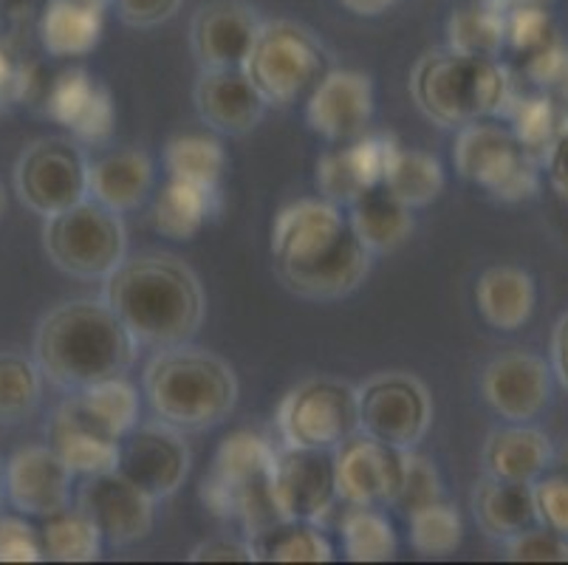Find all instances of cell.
Segmentation results:
<instances>
[{"instance_id": "1", "label": "cell", "mask_w": 568, "mask_h": 565, "mask_svg": "<svg viewBox=\"0 0 568 565\" xmlns=\"http://www.w3.org/2000/svg\"><path fill=\"white\" fill-rule=\"evenodd\" d=\"M371 258L348 212L325 199L283 206L272 226V263L283 286L297 297H348L368 278Z\"/></svg>"}, {"instance_id": "2", "label": "cell", "mask_w": 568, "mask_h": 565, "mask_svg": "<svg viewBox=\"0 0 568 565\" xmlns=\"http://www.w3.org/2000/svg\"><path fill=\"white\" fill-rule=\"evenodd\" d=\"M102 300L139 345L156 351L193 340L206 314L199 274L162 252L125 258L102 280Z\"/></svg>"}, {"instance_id": "3", "label": "cell", "mask_w": 568, "mask_h": 565, "mask_svg": "<svg viewBox=\"0 0 568 565\" xmlns=\"http://www.w3.org/2000/svg\"><path fill=\"white\" fill-rule=\"evenodd\" d=\"M139 342L105 300H71L40 320L34 362L63 391H85L116 380L136 362Z\"/></svg>"}, {"instance_id": "4", "label": "cell", "mask_w": 568, "mask_h": 565, "mask_svg": "<svg viewBox=\"0 0 568 565\" xmlns=\"http://www.w3.org/2000/svg\"><path fill=\"white\" fill-rule=\"evenodd\" d=\"M144 396L159 422L201 433L235 411L237 376L226 360L190 342L162 349L144 367Z\"/></svg>"}, {"instance_id": "5", "label": "cell", "mask_w": 568, "mask_h": 565, "mask_svg": "<svg viewBox=\"0 0 568 565\" xmlns=\"http://www.w3.org/2000/svg\"><path fill=\"white\" fill-rule=\"evenodd\" d=\"M513 85V71L498 57L464 54L450 46L427 51L410 74L413 102L442 128L500 117Z\"/></svg>"}, {"instance_id": "6", "label": "cell", "mask_w": 568, "mask_h": 565, "mask_svg": "<svg viewBox=\"0 0 568 565\" xmlns=\"http://www.w3.org/2000/svg\"><path fill=\"white\" fill-rule=\"evenodd\" d=\"M275 450L263 435L237 430L219 447L213 470L201 484V501L221 521H237L246 537L261 535L281 521L268 497V473Z\"/></svg>"}, {"instance_id": "7", "label": "cell", "mask_w": 568, "mask_h": 565, "mask_svg": "<svg viewBox=\"0 0 568 565\" xmlns=\"http://www.w3.org/2000/svg\"><path fill=\"white\" fill-rule=\"evenodd\" d=\"M244 71L268 105L288 108L312 93L332 71V57L306 26L294 20H263Z\"/></svg>"}, {"instance_id": "8", "label": "cell", "mask_w": 568, "mask_h": 565, "mask_svg": "<svg viewBox=\"0 0 568 565\" xmlns=\"http://www.w3.org/2000/svg\"><path fill=\"white\" fill-rule=\"evenodd\" d=\"M43 249L60 272L80 280H105L128 258L122 215L94 199L45 218Z\"/></svg>"}, {"instance_id": "9", "label": "cell", "mask_w": 568, "mask_h": 565, "mask_svg": "<svg viewBox=\"0 0 568 565\" xmlns=\"http://www.w3.org/2000/svg\"><path fill=\"white\" fill-rule=\"evenodd\" d=\"M453 164L462 179L478 184L498 201L531 199L544 170L509 124L487 119L458 128Z\"/></svg>"}, {"instance_id": "10", "label": "cell", "mask_w": 568, "mask_h": 565, "mask_svg": "<svg viewBox=\"0 0 568 565\" xmlns=\"http://www.w3.org/2000/svg\"><path fill=\"white\" fill-rule=\"evenodd\" d=\"M275 427L286 447L334 453L359 433V393L337 376H312L281 398Z\"/></svg>"}, {"instance_id": "11", "label": "cell", "mask_w": 568, "mask_h": 565, "mask_svg": "<svg viewBox=\"0 0 568 565\" xmlns=\"http://www.w3.org/2000/svg\"><path fill=\"white\" fill-rule=\"evenodd\" d=\"M359 433L396 450H416L433 424V396L407 371H382L356 387Z\"/></svg>"}, {"instance_id": "12", "label": "cell", "mask_w": 568, "mask_h": 565, "mask_svg": "<svg viewBox=\"0 0 568 565\" xmlns=\"http://www.w3.org/2000/svg\"><path fill=\"white\" fill-rule=\"evenodd\" d=\"M85 150L71 139L45 137L32 142L14 164V190L26 210L51 218L88 199Z\"/></svg>"}, {"instance_id": "13", "label": "cell", "mask_w": 568, "mask_h": 565, "mask_svg": "<svg viewBox=\"0 0 568 565\" xmlns=\"http://www.w3.org/2000/svg\"><path fill=\"white\" fill-rule=\"evenodd\" d=\"M268 497L281 521L323 523L339 501L332 450L281 444L268 473Z\"/></svg>"}, {"instance_id": "14", "label": "cell", "mask_w": 568, "mask_h": 565, "mask_svg": "<svg viewBox=\"0 0 568 565\" xmlns=\"http://www.w3.org/2000/svg\"><path fill=\"white\" fill-rule=\"evenodd\" d=\"M407 450L371 438L351 435L334 450L337 495L348 506H394L405 484Z\"/></svg>"}, {"instance_id": "15", "label": "cell", "mask_w": 568, "mask_h": 565, "mask_svg": "<svg viewBox=\"0 0 568 565\" xmlns=\"http://www.w3.org/2000/svg\"><path fill=\"white\" fill-rule=\"evenodd\" d=\"M116 470L153 501L175 495L190 475V447L184 433L159 418L136 424L122 438Z\"/></svg>"}, {"instance_id": "16", "label": "cell", "mask_w": 568, "mask_h": 565, "mask_svg": "<svg viewBox=\"0 0 568 565\" xmlns=\"http://www.w3.org/2000/svg\"><path fill=\"white\" fill-rule=\"evenodd\" d=\"M77 506L94 521L108 546H131L151 535L156 501L131 484L119 470H111L82 481Z\"/></svg>"}, {"instance_id": "17", "label": "cell", "mask_w": 568, "mask_h": 565, "mask_svg": "<svg viewBox=\"0 0 568 565\" xmlns=\"http://www.w3.org/2000/svg\"><path fill=\"white\" fill-rule=\"evenodd\" d=\"M551 362L531 351H509L489 362L481 373L487 404L509 424H529L551 402Z\"/></svg>"}, {"instance_id": "18", "label": "cell", "mask_w": 568, "mask_h": 565, "mask_svg": "<svg viewBox=\"0 0 568 565\" xmlns=\"http://www.w3.org/2000/svg\"><path fill=\"white\" fill-rule=\"evenodd\" d=\"M374 117V82L359 71L332 69L306 100V122L328 142L365 137Z\"/></svg>"}, {"instance_id": "19", "label": "cell", "mask_w": 568, "mask_h": 565, "mask_svg": "<svg viewBox=\"0 0 568 565\" xmlns=\"http://www.w3.org/2000/svg\"><path fill=\"white\" fill-rule=\"evenodd\" d=\"M261 23L244 0L204 3L190 26V43L201 69H244Z\"/></svg>"}, {"instance_id": "20", "label": "cell", "mask_w": 568, "mask_h": 565, "mask_svg": "<svg viewBox=\"0 0 568 565\" xmlns=\"http://www.w3.org/2000/svg\"><path fill=\"white\" fill-rule=\"evenodd\" d=\"M74 473L49 444H29L7 461V501L26 517H49L71 501Z\"/></svg>"}, {"instance_id": "21", "label": "cell", "mask_w": 568, "mask_h": 565, "mask_svg": "<svg viewBox=\"0 0 568 565\" xmlns=\"http://www.w3.org/2000/svg\"><path fill=\"white\" fill-rule=\"evenodd\" d=\"M49 447L69 464L74 475H100L111 473L119 466V450L122 438L102 427L85 404L80 393L65 398L49 418Z\"/></svg>"}, {"instance_id": "22", "label": "cell", "mask_w": 568, "mask_h": 565, "mask_svg": "<svg viewBox=\"0 0 568 565\" xmlns=\"http://www.w3.org/2000/svg\"><path fill=\"white\" fill-rule=\"evenodd\" d=\"M193 100L201 122L224 137L252 133L268 108L244 69H201Z\"/></svg>"}, {"instance_id": "23", "label": "cell", "mask_w": 568, "mask_h": 565, "mask_svg": "<svg viewBox=\"0 0 568 565\" xmlns=\"http://www.w3.org/2000/svg\"><path fill=\"white\" fill-rule=\"evenodd\" d=\"M45 111L82 142H105L113 131V102L108 88L82 69L57 74L45 91Z\"/></svg>"}, {"instance_id": "24", "label": "cell", "mask_w": 568, "mask_h": 565, "mask_svg": "<svg viewBox=\"0 0 568 565\" xmlns=\"http://www.w3.org/2000/svg\"><path fill=\"white\" fill-rule=\"evenodd\" d=\"M390 137H359L328 150L317 162L320 195L332 204L348 206L359 195L382 184Z\"/></svg>"}, {"instance_id": "25", "label": "cell", "mask_w": 568, "mask_h": 565, "mask_svg": "<svg viewBox=\"0 0 568 565\" xmlns=\"http://www.w3.org/2000/svg\"><path fill=\"white\" fill-rule=\"evenodd\" d=\"M156 168L144 150H113L91 162L88 170V199L125 215L139 210L153 193Z\"/></svg>"}, {"instance_id": "26", "label": "cell", "mask_w": 568, "mask_h": 565, "mask_svg": "<svg viewBox=\"0 0 568 565\" xmlns=\"http://www.w3.org/2000/svg\"><path fill=\"white\" fill-rule=\"evenodd\" d=\"M473 515L489 541L509 543L540 523L535 486L487 475L473 492Z\"/></svg>"}, {"instance_id": "27", "label": "cell", "mask_w": 568, "mask_h": 565, "mask_svg": "<svg viewBox=\"0 0 568 565\" xmlns=\"http://www.w3.org/2000/svg\"><path fill=\"white\" fill-rule=\"evenodd\" d=\"M549 435L529 424H509V427L493 430L484 444V473L500 481H520L535 484L551 464Z\"/></svg>"}, {"instance_id": "28", "label": "cell", "mask_w": 568, "mask_h": 565, "mask_svg": "<svg viewBox=\"0 0 568 565\" xmlns=\"http://www.w3.org/2000/svg\"><path fill=\"white\" fill-rule=\"evenodd\" d=\"M105 9L85 0H49L38 20V34L51 57H85L100 46Z\"/></svg>"}, {"instance_id": "29", "label": "cell", "mask_w": 568, "mask_h": 565, "mask_svg": "<svg viewBox=\"0 0 568 565\" xmlns=\"http://www.w3.org/2000/svg\"><path fill=\"white\" fill-rule=\"evenodd\" d=\"M475 303L493 329L518 331L535 314L537 286L535 278L518 266L487 269L475 286Z\"/></svg>"}, {"instance_id": "30", "label": "cell", "mask_w": 568, "mask_h": 565, "mask_svg": "<svg viewBox=\"0 0 568 565\" xmlns=\"http://www.w3.org/2000/svg\"><path fill=\"white\" fill-rule=\"evenodd\" d=\"M348 221L371 255H387L410 241L413 210L402 204L385 184L374 186L348 204Z\"/></svg>"}, {"instance_id": "31", "label": "cell", "mask_w": 568, "mask_h": 565, "mask_svg": "<svg viewBox=\"0 0 568 565\" xmlns=\"http://www.w3.org/2000/svg\"><path fill=\"white\" fill-rule=\"evenodd\" d=\"M500 117L509 119V128L518 133L520 142L529 148V153L540 164H544L551 144L568 131V102H560L555 97H549V93L540 91L518 93L515 85Z\"/></svg>"}, {"instance_id": "32", "label": "cell", "mask_w": 568, "mask_h": 565, "mask_svg": "<svg viewBox=\"0 0 568 565\" xmlns=\"http://www.w3.org/2000/svg\"><path fill=\"white\" fill-rule=\"evenodd\" d=\"M219 190L168 179L153 199V226L170 241H193L215 212Z\"/></svg>"}, {"instance_id": "33", "label": "cell", "mask_w": 568, "mask_h": 565, "mask_svg": "<svg viewBox=\"0 0 568 565\" xmlns=\"http://www.w3.org/2000/svg\"><path fill=\"white\" fill-rule=\"evenodd\" d=\"M382 184L410 210L427 206L444 193V170L438 159L422 150L402 148L399 142H390L387 150V164Z\"/></svg>"}, {"instance_id": "34", "label": "cell", "mask_w": 568, "mask_h": 565, "mask_svg": "<svg viewBox=\"0 0 568 565\" xmlns=\"http://www.w3.org/2000/svg\"><path fill=\"white\" fill-rule=\"evenodd\" d=\"M257 559L266 563H332L334 546L320 523L275 521L261 535L250 537Z\"/></svg>"}, {"instance_id": "35", "label": "cell", "mask_w": 568, "mask_h": 565, "mask_svg": "<svg viewBox=\"0 0 568 565\" xmlns=\"http://www.w3.org/2000/svg\"><path fill=\"white\" fill-rule=\"evenodd\" d=\"M506 3L509 0H473L456 9L447 23V46L464 54L500 57L506 49Z\"/></svg>"}, {"instance_id": "36", "label": "cell", "mask_w": 568, "mask_h": 565, "mask_svg": "<svg viewBox=\"0 0 568 565\" xmlns=\"http://www.w3.org/2000/svg\"><path fill=\"white\" fill-rule=\"evenodd\" d=\"M38 532L45 559H54V563H94V559L102 557L105 541H102L94 521L80 506H74V509L65 506V509L43 517V526Z\"/></svg>"}, {"instance_id": "37", "label": "cell", "mask_w": 568, "mask_h": 565, "mask_svg": "<svg viewBox=\"0 0 568 565\" xmlns=\"http://www.w3.org/2000/svg\"><path fill=\"white\" fill-rule=\"evenodd\" d=\"M343 552L351 563H387L399 552L394 523L376 506H351L339 521Z\"/></svg>"}, {"instance_id": "38", "label": "cell", "mask_w": 568, "mask_h": 565, "mask_svg": "<svg viewBox=\"0 0 568 565\" xmlns=\"http://www.w3.org/2000/svg\"><path fill=\"white\" fill-rule=\"evenodd\" d=\"M164 168L170 179H182L204 190H219L226 170V153L219 139L204 133H182L164 148Z\"/></svg>"}, {"instance_id": "39", "label": "cell", "mask_w": 568, "mask_h": 565, "mask_svg": "<svg viewBox=\"0 0 568 565\" xmlns=\"http://www.w3.org/2000/svg\"><path fill=\"white\" fill-rule=\"evenodd\" d=\"M43 393V371L34 360L0 351V424H18L32 416Z\"/></svg>"}, {"instance_id": "40", "label": "cell", "mask_w": 568, "mask_h": 565, "mask_svg": "<svg viewBox=\"0 0 568 565\" xmlns=\"http://www.w3.org/2000/svg\"><path fill=\"white\" fill-rule=\"evenodd\" d=\"M410 543L422 557H447L456 552L464 541L462 515L450 504L436 501L407 515Z\"/></svg>"}, {"instance_id": "41", "label": "cell", "mask_w": 568, "mask_h": 565, "mask_svg": "<svg viewBox=\"0 0 568 565\" xmlns=\"http://www.w3.org/2000/svg\"><path fill=\"white\" fill-rule=\"evenodd\" d=\"M77 393H80L82 404L91 411V416L102 427L111 430L116 438H125L139 424V393L125 376L100 382V385H91Z\"/></svg>"}, {"instance_id": "42", "label": "cell", "mask_w": 568, "mask_h": 565, "mask_svg": "<svg viewBox=\"0 0 568 565\" xmlns=\"http://www.w3.org/2000/svg\"><path fill=\"white\" fill-rule=\"evenodd\" d=\"M555 38L551 18L540 3L509 0L506 3V49L518 57H529L549 46Z\"/></svg>"}, {"instance_id": "43", "label": "cell", "mask_w": 568, "mask_h": 565, "mask_svg": "<svg viewBox=\"0 0 568 565\" xmlns=\"http://www.w3.org/2000/svg\"><path fill=\"white\" fill-rule=\"evenodd\" d=\"M535 501L540 523L568 537V447L555 450L546 473L535 481Z\"/></svg>"}, {"instance_id": "44", "label": "cell", "mask_w": 568, "mask_h": 565, "mask_svg": "<svg viewBox=\"0 0 568 565\" xmlns=\"http://www.w3.org/2000/svg\"><path fill=\"white\" fill-rule=\"evenodd\" d=\"M520 77L529 80L535 91L568 102V46H562L560 40H551L540 51L524 57Z\"/></svg>"}, {"instance_id": "45", "label": "cell", "mask_w": 568, "mask_h": 565, "mask_svg": "<svg viewBox=\"0 0 568 565\" xmlns=\"http://www.w3.org/2000/svg\"><path fill=\"white\" fill-rule=\"evenodd\" d=\"M504 552L513 563H568V537L546 523H537L529 532L504 543Z\"/></svg>"}, {"instance_id": "46", "label": "cell", "mask_w": 568, "mask_h": 565, "mask_svg": "<svg viewBox=\"0 0 568 565\" xmlns=\"http://www.w3.org/2000/svg\"><path fill=\"white\" fill-rule=\"evenodd\" d=\"M442 497V478H438L436 466L427 458H422V455L413 453V450H407L405 484H402L399 497H396V509L407 517L410 512L422 509L427 504H436Z\"/></svg>"}, {"instance_id": "47", "label": "cell", "mask_w": 568, "mask_h": 565, "mask_svg": "<svg viewBox=\"0 0 568 565\" xmlns=\"http://www.w3.org/2000/svg\"><path fill=\"white\" fill-rule=\"evenodd\" d=\"M40 532L18 515H0V563H40Z\"/></svg>"}, {"instance_id": "48", "label": "cell", "mask_w": 568, "mask_h": 565, "mask_svg": "<svg viewBox=\"0 0 568 565\" xmlns=\"http://www.w3.org/2000/svg\"><path fill=\"white\" fill-rule=\"evenodd\" d=\"M116 14L122 23L133 29H153V26L168 23L182 9L184 0H113Z\"/></svg>"}, {"instance_id": "49", "label": "cell", "mask_w": 568, "mask_h": 565, "mask_svg": "<svg viewBox=\"0 0 568 565\" xmlns=\"http://www.w3.org/2000/svg\"><path fill=\"white\" fill-rule=\"evenodd\" d=\"M190 559H193V563H252V559L257 557L250 537H246V541H237V537L219 535L199 543V546L190 552Z\"/></svg>"}, {"instance_id": "50", "label": "cell", "mask_w": 568, "mask_h": 565, "mask_svg": "<svg viewBox=\"0 0 568 565\" xmlns=\"http://www.w3.org/2000/svg\"><path fill=\"white\" fill-rule=\"evenodd\" d=\"M32 74L9 46L0 43V105H14L29 93Z\"/></svg>"}, {"instance_id": "51", "label": "cell", "mask_w": 568, "mask_h": 565, "mask_svg": "<svg viewBox=\"0 0 568 565\" xmlns=\"http://www.w3.org/2000/svg\"><path fill=\"white\" fill-rule=\"evenodd\" d=\"M546 179H549L551 190H555L560 199L568 201V131L551 144V150L544 159Z\"/></svg>"}, {"instance_id": "52", "label": "cell", "mask_w": 568, "mask_h": 565, "mask_svg": "<svg viewBox=\"0 0 568 565\" xmlns=\"http://www.w3.org/2000/svg\"><path fill=\"white\" fill-rule=\"evenodd\" d=\"M551 371H555V380L568 391V311L557 320L555 334H551Z\"/></svg>"}, {"instance_id": "53", "label": "cell", "mask_w": 568, "mask_h": 565, "mask_svg": "<svg viewBox=\"0 0 568 565\" xmlns=\"http://www.w3.org/2000/svg\"><path fill=\"white\" fill-rule=\"evenodd\" d=\"M345 9H351L354 14H363V18H374V14L387 12L394 7L396 0H339Z\"/></svg>"}, {"instance_id": "54", "label": "cell", "mask_w": 568, "mask_h": 565, "mask_svg": "<svg viewBox=\"0 0 568 565\" xmlns=\"http://www.w3.org/2000/svg\"><path fill=\"white\" fill-rule=\"evenodd\" d=\"M3 497H7V464L0 461V504H3Z\"/></svg>"}, {"instance_id": "55", "label": "cell", "mask_w": 568, "mask_h": 565, "mask_svg": "<svg viewBox=\"0 0 568 565\" xmlns=\"http://www.w3.org/2000/svg\"><path fill=\"white\" fill-rule=\"evenodd\" d=\"M85 3H94V7H102V9H108L113 3V0H85Z\"/></svg>"}, {"instance_id": "56", "label": "cell", "mask_w": 568, "mask_h": 565, "mask_svg": "<svg viewBox=\"0 0 568 565\" xmlns=\"http://www.w3.org/2000/svg\"><path fill=\"white\" fill-rule=\"evenodd\" d=\"M3 206H7V199H3V190H0V215H3Z\"/></svg>"}, {"instance_id": "57", "label": "cell", "mask_w": 568, "mask_h": 565, "mask_svg": "<svg viewBox=\"0 0 568 565\" xmlns=\"http://www.w3.org/2000/svg\"><path fill=\"white\" fill-rule=\"evenodd\" d=\"M526 3H540V7H546V3H551V0H526Z\"/></svg>"}]
</instances>
